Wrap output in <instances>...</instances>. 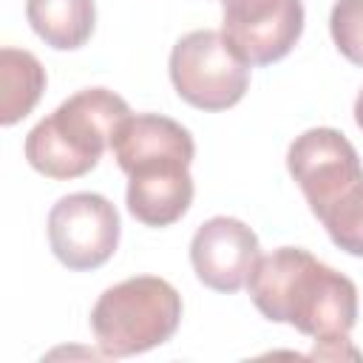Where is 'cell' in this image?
Instances as JSON below:
<instances>
[{
    "mask_svg": "<svg viewBox=\"0 0 363 363\" xmlns=\"http://www.w3.org/2000/svg\"><path fill=\"white\" fill-rule=\"evenodd\" d=\"M255 309L272 323H289L315 340L349 337L357 323V286L303 247L261 255L247 278Z\"/></svg>",
    "mask_w": 363,
    "mask_h": 363,
    "instance_id": "cell-1",
    "label": "cell"
},
{
    "mask_svg": "<svg viewBox=\"0 0 363 363\" xmlns=\"http://www.w3.org/2000/svg\"><path fill=\"white\" fill-rule=\"evenodd\" d=\"M119 213L99 193H68L48 213V244L54 258L74 269H96L119 247Z\"/></svg>",
    "mask_w": 363,
    "mask_h": 363,
    "instance_id": "cell-5",
    "label": "cell"
},
{
    "mask_svg": "<svg viewBox=\"0 0 363 363\" xmlns=\"http://www.w3.org/2000/svg\"><path fill=\"white\" fill-rule=\"evenodd\" d=\"M221 34L250 62L284 60L303 34L301 0H221Z\"/></svg>",
    "mask_w": 363,
    "mask_h": 363,
    "instance_id": "cell-7",
    "label": "cell"
},
{
    "mask_svg": "<svg viewBox=\"0 0 363 363\" xmlns=\"http://www.w3.org/2000/svg\"><path fill=\"white\" fill-rule=\"evenodd\" d=\"M354 122H357V128L363 130V88H360V94H357V99H354Z\"/></svg>",
    "mask_w": 363,
    "mask_h": 363,
    "instance_id": "cell-15",
    "label": "cell"
},
{
    "mask_svg": "<svg viewBox=\"0 0 363 363\" xmlns=\"http://www.w3.org/2000/svg\"><path fill=\"white\" fill-rule=\"evenodd\" d=\"M128 210L145 227H170L193 204L190 170H164L128 176Z\"/></svg>",
    "mask_w": 363,
    "mask_h": 363,
    "instance_id": "cell-10",
    "label": "cell"
},
{
    "mask_svg": "<svg viewBox=\"0 0 363 363\" xmlns=\"http://www.w3.org/2000/svg\"><path fill=\"white\" fill-rule=\"evenodd\" d=\"M130 116L128 102L108 88H82L26 136L28 164L48 179H79L96 167L116 128Z\"/></svg>",
    "mask_w": 363,
    "mask_h": 363,
    "instance_id": "cell-2",
    "label": "cell"
},
{
    "mask_svg": "<svg viewBox=\"0 0 363 363\" xmlns=\"http://www.w3.org/2000/svg\"><path fill=\"white\" fill-rule=\"evenodd\" d=\"M261 258L252 227L233 216L207 218L190 241V264L196 278L216 292H238Z\"/></svg>",
    "mask_w": 363,
    "mask_h": 363,
    "instance_id": "cell-9",
    "label": "cell"
},
{
    "mask_svg": "<svg viewBox=\"0 0 363 363\" xmlns=\"http://www.w3.org/2000/svg\"><path fill=\"white\" fill-rule=\"evenodd\" d=\"M26 17L45 45L77 51L94 34L96 6L94 0H26Z\"/></svg>",
    "mask_w": 363,
    "mask_h": 363,
    "instance_id": "cell-11",
    "label": "cell"
},
{
    "mask_svg": "<svg viewBox=\"0 0 363 363\" xmlns=\"http://www.w3.org/2000/svg\"><path fill=\"white\" fill-rule=\"evenodd\" d=\"M113 159L125 176L190 170L196 142L184 125L162 113H130L111 139Z\"/></svg>",
    "mask_w": 363,
    "mask_h": 363,
    "instance_id": "cell-8",
    "label": "cell"
},
{
    "mask_svg": "<svg viewBox=\"0 0 363 363\" xmlns=\"http://www.w3.org/2000/svg\"><path fill=\"white\" fill-rule=\"evenodd\" d=\"M250 62L221 31L199 28L176 40L170 51V82L176 94L199 111H227L250 88Z\"/></svg>",
    "mask_w": 363,
    "mask_h": 363,
    "instance_id": "cell-4",
    "label": "cell"
},
{
    "mask_svg": "<svg viewBox=\"0 0 363 363\" xmlns=\"http://www.w3.org/2000/svg\"><path fill=\"white\" fill-rule=\"evenodd\" d=\"M286 170L298 182L312 216L323 213L363 179L354 145L335 128H309L286 150Z\"/></svg>",
    "mask_w": 363,
    "mask_h": 363,
    "instance_id": "cell-6",
    "label": "cell"
},
{
    "mask_svg": "<svg viewBox=\"0 0 363 363\" xmlns=\"http://www.w3.org/2000/svg\"><path fill=\"white\" fill-rule=\"evenodd\" d=\"M329 34L335 48L363 68V0H335L329 11Z\"/></svg>",
    "mask_w": 363,
    "mask_h": 363,
    "instance_id": "cell-14",
    "label": "cell"
},
{
    "mask_svg": "<svg viewBox=\"0 0 363 363\" xmlns=\"http://www.w3.org/2000/svg\"><path fill=\"white\" fill-rule=\"evenodd\" d=\"M315 218L323 224L335 247L363 258V179Z\"/></svg>",
    "mask_w": 363,
    "mask_h": 363,
    "instance_id": "cell-13",
    "label": "cell"
},
{
    "mask_svg": "<svg viewBox=\"0 0 363 363\" xmlns=\"http://www.w3.org/2000/svg\"><path fill=\"white\" fill-rule=\"evenodd\" d=\"M182 323V295L159 275H133L108 286L94 309L91 329L105 357H130L167 343Z\"/></svg>",
    "mask_w": 363,
    "mask_h": 363,
    "instance_id": "cell-3",
    "label": "cell"
},
{
    "mask_svg": "<svg viewBox=\"0 0 363 363\" xmlns=\"http://www.w3.org/2000/svg\"><path fill=\"white\" fill-rule=\"evenodd\" d=\"M0 125L11 128L26 119L45 91V68L31 51L0 48Z\"/></svg>",
    "mask_w": 363,
    "mask_h": 363,
    "instance_id": "cell-12",
    "label": "cell"
}]
</instances>
